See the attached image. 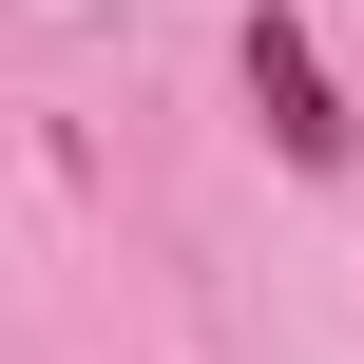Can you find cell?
<instances>
[{
	"label": "cell",
	"instance_id": "obj_1",
	"mask_svg": "<svg viewBox=\"0 0 364 364\" xmlns=\"http://www.w3.org/2000/svg\"><path fill=\"white\" fill-rule=\"evenodd\" d=\"M250 96H269V134H288L307 173H346V96H326V58H307V19H288V0L250 19Z\"/></svg>",
	"mask_w": 364,
	"mask_h": 364
}]
</instances>
